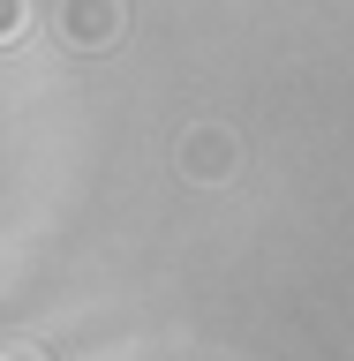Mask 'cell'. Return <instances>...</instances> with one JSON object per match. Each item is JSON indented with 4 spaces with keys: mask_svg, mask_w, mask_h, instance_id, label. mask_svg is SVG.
<instances>
[{
    "mask_svg": "<svg viewBox=\"0 0 354 361\" xmlns=\"http://www.w3.org/2000/svg\"><path fill=\"white\" fill-rule=\"evenodd\" d=\"M23 16H30L23 0H0V45H8V38H16V30H23Z\"/></svg>",
    "mask_w": 354,
    "mask_h": 361,
    "instance_id": "obj_3",
    "label": "cell"
},
{
    "mask_svg": "<svg viewBox=\"0 0 354 361\" xmlns=\"http://www.w3.org/2000/svg\"><path fill=\"white\" fill-rule=\"evenodd\" d=\"M234 166H242V151H234V135L226 128H189L181 135V173L189 180H234Z\"/></svg>",
    "mask_w": 354,
    "mask_h": 361,
    "instance_id": "obj_2",
    "label": "cell"
},
{
    "mask_svg": "<svg viewBox=\"0 0 354 361\" xmlns=\"http://www.w3.org/2000/svg\"><path fill=\"white\" fill-rule=\"evenodd\" d=\"M0 361H45V354H0Z\"/></svg>",
    "mask_w": 354,
    "mask_h": 361,
    "instance_id": "obj_4",
    "label": "cell"
},
{
    "mask_svg": "<svg viewBox=\"0 0 354 361\" xmlns=\"http://www.w3.org/2000/svg\"><path fill=\"white\" fill-rule=\"evenodd\" d=\"M61 38L76 53H106L121 38V0H61Z\"/></svg>",
    "mask_w": 354,
    "mask_h": 361,
    "instance_id": "obj_1",
    "label": "cell"
}]
</instances>
